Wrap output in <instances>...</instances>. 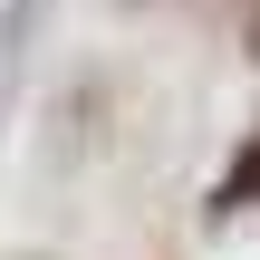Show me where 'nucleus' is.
Returning a JSON list of instances; mask_svg holds the SVG:
<instances>
[{
	"label": "nucleus",
	"instance_id": "nucleus-1",
	"mask_svg": "<svg viewBox=\"0 0 260 260\" xmlns=\"http://www.w3.org/2000/svg\"><path fill=\"white\" fill-rule=\"evenodd\" d=\"M222 203H260V135L241 145V164L222 174Z\"/></svg>",
	"mask_w": 260,
	"mask_h": 260
},
{
	"label": "nucleus",
	"instance_id": "nucleus-2",
	"mask_svg": "<svg viewBox=\"0 0 260 260\" xmlns=\"http://www.w3.org/2000/svg\"><path fill=\"white\" fill-rule=\"evenodd\" d=\"M251 58H260V0H251Z\"/></svg>",
	"mask_w": 260,
	"mask_h": 260
}]
</instances>
